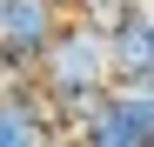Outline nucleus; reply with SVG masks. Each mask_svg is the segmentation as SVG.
Listing matches in <instances>:
<instances>
[{"label":"nucleus","mask_w":154,"mask_h":147,"mask_svg":"<svg viewBox=\"0 0 154 147\" xmlns=\"http://www.w3.org/2000/svg\"><path fill=\"white\" fill-rule=\"evenodd\" d=\"M0 7H7V0H0Z\"/></svg>","instance_id":"obj_7"},{"label":"nucleus","mask_w":154,"mask_h":147,"mask_svg":"<svg viewBox=\"0 0 154 147\" xmlns=\"http://www.w3.org/2000/svg\"><path fill=\"white\" fill-rule=\"evenodd\" d=\"M141 7H147V14H154V0H141Z\"/></svg>","instance_id":"obj_6"},{"label":"nucleus","mask_w":154,"mask_h":147,"mask_svg":"<svg viewBox=\"0 0 154 147\" xmlns=\"http://www.w3.org/2000/svg\"><path fill=\"white\" fill-rule=\"evenodd\" d=\"M67 147H154V127H147V120H134V114L107 94V107H100L81 134H67Z\"/></svg>","instance_id":"obj_4"},{"label":"nucleus","mask_w":154,"mask_h":147,"mask_svg":"<svg viewBox=\"0 0 154 147\" xmlns=\"http://www.w3.org/2000/svg\"><path fill=\"white\" fill-rule=\"evenodd\" d=\"M107 47H114V80L121 74H154V14L147 7H127L107 27Z\"/></svg>","instance_id":"obj_3"},{"label":"nucleus","mask_w":154,"mask_h":147,"mask_svg":"<svg viewBox=\"0 0 154 147\" xmlns=\"http://www.w3.org/2000/svg\"><path fill=\"white\" fill-rule=\"evenodd\" d=\"M60 14H67L60 0H7V7H0V47L14 54V67H20V74H34V67H40L47 40L67 27Z\"/></svg>","instance_id":"obj_2"},{"label":"nucleus","mask_w":154,"mask_h":147,"mask_svg":"<svg viewBox=\"0 0 154 147\" xmlns=\"http://www.w3.org/2000/svg\"><path fill=\"white\" fill-rule=\"evenodd\" d=\"M40 87L47 94H107L114 87V47H107V27L87 14H74L67 27L47 40L40 54Z\"/></svg>","instance_id":"obj_1"},{"label":"nucleus","mask_w":154,"mask_h":147,"mask_svg":"<svg viewBox=\"0 0 154 147\" xmlns=\"http://www.w3.org/2000/svg\"><path fill=\"white\" fill-rule=\"evenodd\" d=\"M60 7H81V0H60Z\"/></svg>","instance_id":"obj_5"}]
</instances>
